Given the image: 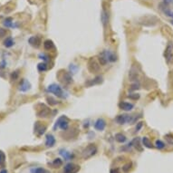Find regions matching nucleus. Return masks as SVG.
Wrapping results in <instances>:
<instances>
[{"label": "nucleus", "instance_id": "1", "mask_svg": "<svg viewBox=\"0 0 173 173\" xmlns=\"http://www.w3.org/2000/svg\"><path fill=\"white\" fill-rule=\"evenodd\" d=\"M46 90H47V92H48L54 93L55 96L59 97V98L64 99V98L66 97L65 92L62 89V87L60 85H56V83H52V85H50L48 87H47Z\"/></svg>", "mask_w": 173, "mask_h": 173}, {"label": "nucleus", "instance_id": "2", "mask_svg": "<svg viewBox=\"0 0 173 173\" xmlns=\"http://www.w3.org/2000/svg\"><path fill=\"white\" fill-rule=\"evenodd\" d=\"M97 153V147L94 145V144H90L88 145L86 148L83 150V158L85 160H87V159H90L92 158V156H94Z\"/></svg>", "mask_w": 173, "mask_h": 173}, {"label": "nucleus", "instance_id": "3", "mask_svg": "<svg viewBox=\"0 0 173 173\" xmlns=\"http://www.w3.org/2000/svg\"><path fill=\"white\" fill-rule=\"evenodd\" d=\"M57 127H59L63 130H66L68 129V127H69V120H68V118L65 116L60 117L56 120L54 129H56Z\"/></svg>", "mask_w": 173, "mask_h": 173}, {"label": "nucleus", "instance_id": "4", "mask_svg": "<svg viewBox=\"0 0 173 173\" xmlns=\"http://www.w3.org/2000/svg\"><path fill=\"white\" fill-rule=\"evenodd\" d=\"M101 21H102V24L103 25V27H107L108 24H109V21H110L109 9L107 7H105L104 4L102 5V13H101Z\"/></svg>", "mask_w": 173, "mask_h": 173}, {"label": "nucleus", "instance_id": "5", "mask_svg": "<svg viewBox=\"0 0 173 173\" xmlns=\"http://www.w3.org/2000/svg\"><path fill=\"white\" fill-rule=\"evenodd\" d=\"M88 70L92 73H98L100 71V64L94 58H90L88 61Z\"/></svg>", "mask_w": 173, "mask_h": 173}, {"label": "nucleus", "instance_id": "6", "mask_svg": "<svg viewBox=\"0 0 173 173\" xmlns=\"http://www.w3.org/2000/svg\"><path fill=\"white\" fill-rule=\"evenodd\" d=\"M60 81L65 83V85H70V83H73V77L71 75L70 73L68 72H63L61 73V75H59Z\"/></svg>", "mask_w": 173, "mask_h": 173}, {"label": "nucleus", "instance_id": "7", "mask_svg": "<svg viewBox=\"0 0 173 173\" xmlns=\"http://www.w3.org/2000/svg\"><path fill=\"white\" fill-rule=\"evenodd\" d=\"M172 53H173V45L171 43L168 44L165 52H164V57L166 59V62L170 64V61L172 60Z\"/></svg>", "mask_w": 173, "mask_h": 173}, {"label": "nucleus", "instance_id": "8", "mask_svg": "<svg viewBox=\"0 0 173 173\" xmlns=\"http://www.w3.org/2000/svg\"><path fill=\"white\" fill-rule=\"evenodd\" d=\"M80 170V166L75 163H68L65 165L64 173H77Z\"/></svg>", "mask_w": 173, "mask_h": 173}, {"label": "nucleus", "instance_id": "9", "mask_svg": "<svg viewBox=\"0 0 173 173\" xmlns=\"http://www.w3.org/2000/svg\"><path fill=\"white\" fill-rule=\"evenodd\" d=\"M102 54L106 57L108 62L110 63H114L117 61V55H115L113 52L110 51V50H104L102 52Z\"/></svg>", "mask_w": 173, "mask_h": 173}, {"label": "nucleus", "instance_id": "10", "mask_svg": "<svg viewBox=\"0 0 173 173\" xmlns=\"http://www.w3.org/2000/svg\"><path fill=\"white\" fill-rule=\"evenodd\" d=\"M19 91L20 92H25L29 91L31 89V83L27 80V79H23L22 81L20 82V85H19Z\"/></svg>", "mask_w": 173, "mask_h": 173}, {"label": "nucleus", "instance_id": "11", "mask_svg": "<svg viewBox=\"0 0 173 173\" xmlns=\"http://www.w3.org/2000/svg\"><path fill=\"white\" fill-rule=\"evenodd\" d=\"M46 130V126L44 124H42L39 122H36L35 124V132L37 133L38 136L43 135Z\"/></svg>", "mask_w": 173, "mask_h": 173}, {"label": "nucleus", "instance_id": "12", "mask_svg": "<svg viewBox=\"0 0 173 173\" xmlns=\"http://www.w3.org/2000/svg\"><path fill=\"white\" fill-rule=\"evenodd\" d=\"M106 127V122L102 118H99L95 122H94V128L99 132H102Z\"/></svg>", "mask_w": 173, "mask_h": 173}, {"label": "nucleus", "instance_id": "13", "mask_svg": "<svg viewBox=\"0 0 173 173\" xmlns=\"http://www.w3.org/2000/svg\"><path fill=\"white\" fill-rule=\"evenodd\" d=\"M119 107L120 110L125 112H130L134 108V104L130 103V102H122L119 103Z\"/></svg>", "mask_w": 173, "mask_h": 173}, {"label": "nucleus", "instance_id": "14", "mask_svg": "<svg viewBox=\"0 0 173 173\" xmlns=\"http://www.w3.org/2000/svg\"><path fill=\"white\" fill-rule=\"evenodd\" d=\"M129 78H130V81H132V82H138V80H139V73L137 72V69H135L134 67H132V69L130 70Z\"/></svg>", "mask_w": 173, "mask_h": 173}, {"label": "nucleus", "instance_id": "15", "mask_svg": "<svg viewBox=\"0 0 173 173\" xmlns=\"http://www.w3.org/2000/svg\"><path fill=\"white\" fill-rule=\"evenodd\" d=\"M102 83V76H96L94 79L89 80L87 83H85V86L91 87L92 85H97Z\"/></svg>", "mask_w": 173, "mask_h": 173}, {"label": "nucleus", "instance_id": "16", "mask_svg": "<svg viewBox=\"0 0 173 173\" xmlns=\"http://www.w3.org/2000/svg\"><path fill=\"white\" fill-rule=\"evenodd\" d=\"M28 43L33 47H35V48H38L41 45V39L38 36H32V37L28 39Z\"/></svg>", "mask_w": 173, "mask_h": 173}, {"label": "nucleus", "instance_id": "17", "mask_svg": "<svg viewBox=\"0 0 173 173\" xmlns=\"http://www.w3.org/2000/svg\"><path fill=\"white\" fill-rule=\"evenodd\" d=\"M42 109H39L37 112V115L38 117H47L50 114V109L48 107H46L44 104H42Z\"/></svg>", "mask_w": 173, "mask_h": 173}, {"label": "nucleus", "instance_id": "18", "mask_svg": "<svg viewBox=\"0 0 173 173\" xmlns=\"http://www.w3.org/2000/svg\"><path fill=\"white\" fill-rule=\"evenodd\" d=\"M55 144V138L52 134H47L45 136V145L46 147H53Z\"/></svg>", "mask_w": 173, "mask_h": 173}, {"label": "nucleus", "instance_id": "19", "mask_svg": "<svg viewBox=\"0 0 173 173\" xmlns=\"http://www.w3.org/2000/svg\"><path fill=\"white\" fill-rule=\"evenodd\" d=\"M3 24H4L5 27H7V28H10V27H11V28H17L18 27L17 24H15V23L13 22V19L11 17H7V19H5Z\"/></svg>", "mask_w": 173, "mask_h": 173}, {"label": "nucleus", "instance_id": "20", "mask_svg": "<svg viewBox=\"0 0 173 173\" xmlns=\"http://www.w3.org/2000/svg\"><path fill=\"white\" fill-rule=\"evenodd\" d=\"M44 47L45 50H53L55 49V44L52 40H45L44 42Z\"/></svg>", "mask_w": 173, "mask_h": 173}, {"label": "nucleus", "instance_id": "21", "mask_svg": "<svg viewBox=\"0 0 173 173\" xmlns=\"http://www.w3.org/2000/svg\"><path fill=\"white\" fill-rule=\"evenodd\" d=\"M60 154L64 157L65 160H69L73 157L71 152H69V151H67V150H60Z\"/></svg>", "mask_w": 173, "mask_h": 173}, {"label": "nucleus", "instance_id": "22", "mask_svg": "<svg viewBox=\"0 0 173 173\" xmlns=\"http://www.w3.org/2000/svg\"><path fill=\"white\" fill-rule=\"evenodd\" d=\"M115 140H116L120 143H123L126 141L127 138H126V136L123 135L122 133H116L115 134Z\"/></svg>", "mask_w": 173, "mask_h": 173}, {"label": "nucleus", "instance_id": "23", "mask_svg": "<svg viewBox=\"0 0 173 173\" xmlns=\"http://www.w3.org/2000/svg\"><path fill=\"white\" fill-rule=\"evenodd\" d=\"M15 44V41L13 40L12 37H7L6 40L4 41V45L7 47V48H10V47H12Z\"/></svg>", "mask_w": 173, "mask_h": 173}, {"label": "nucleus", "instance_id": "24", "mask_svg": "<svg viewBox=\"0 0 173 173\" xmlns=\"http://www.w3.org/2000/svg\"><path fill=\"white\" fill-rule=\"evenodd\" d=\"M98 60H99V64H100L101 65H106L108 64V60L105 56H104L102 53L100 54V55L98 56Z\"/></svg>", "mask_w": 173, "mask_h": 173}, {"label": "nucleus", "instance_id": "25", "mask_svg": "<svg viewBox=\"0 0 173 173\" xmlns=\"http://www.w3.org/2000/svg\"><path fill=\"white\" fill-rule=\"evenodd\" d=\"M37 69L39 72H45L47 69H48V65L45 62H43V63H40L37 65Z\"/></svg>", "mask_w": 173, "mask_h": 173}, {"label": "nucleus", "instance_id": "26", "mask_svg": "<svg viewBox=\"0 0 173 173\" xmlns=\"http://www.w3.org/2000/svg\"><path fill=\"white\" fill-rule=\"evenodd\" d=\"M142 143H143V145L145 147H147V148H149V149L153 148V145H152V143H151V141L147 137H143L142 138Z\"/></svg>", "mask_w": 173, "mask_h": 173}, {"label": "nucleus", "instance_id": "27", "mask_svg": "<svg viewBox=\"0 0 173 173\" xmlns=\"http://www.w3.org/2000/svg\"><path fill=\"white\" fill-rule=\"evenodd\" d=\"M31 173H50V172L43 169V168H36V169H33L31 170Z\"/></svg>", "mask_w": 173, "mask_h": 173}, {"label": "nucleus", "instance_id": "28", "mask_svg": "<svg viewBox=\"0 0 173 173\" xmlns=\"http://www.w3.org/2000/svg\"><path fill=\"white\" fill-rule=\"evenodd\" d=\"M155 146H156V148H157V149H159V150H162V149H164V147H165V143L163 142V141H161V140H156Z\"/></svg>", "mask_w": 173, "mask_h": 173}, {"label": "nucleus", "instance_id": "29", "mask_svg": "<svg viewBox=\"0 0 173 173\" xmlns=\"http://www.w3.org/2000/svg\"><path fill=\"white\" fill-rule=\"evenodd\" d=\"M5 162H6V155L2 150H0V166H4Z\"/></svg>", "mask_w": 173, "mask_h": 173}, {"label": "nucleus", "instance_id": "30", "mask_svg": "<svg viewBox=\"0 0 173 173\" xmlns=\"http://www.w3.org/2000/svg\"><path fill=\"white\" fill-rule=\"evenodd\" d=\"M63 165V160H61V159H55V160H54V161H53V166L55 167V168H58V167H60V166H62Z\"/></svg>", "mask_w": 173, "mask_h": 173}, {"label": "nucleus", "instance_id": "31", "mask_svg": "<svg viewBox=\"0 0 173 173\" xmlns=\"http://www.w3.org/2000/svg\"><path fill=\"white\" fill-rule=\"evenodd\" d=\"M140 85L139 82H135L134 83H132V85H130V91H135V90H138V89H140Z\"/></svg>", "mask_w": 173, "mask_h": 173}, {"label": "nucleus", "instance_id": "32", "mask_svg": "<svg viewBox=\"0 0 173 173\" xmlns=\"http://www.w3.org/2000/svg\"><path fill=\"white\" fill-rule=\"evenodd\" d=\"M128 98L132 99V100H138L140 98V94L139 93H130L128 95Z\"/></svg>", "mask_w": 173, "mask_h": 173}, {"label": "nucleus", "instance_id": "33", "mask_svg": "<svg viewBox=\"0 0 173 173\" xmlns=\"http://www.w3.org/2000/svg\"><path fill=\"white\" fill-rule=\"evenodd\" d=\"M39 58L40 59H42L44 62H48L49 61V56L48 55H45V54H40L39 55Z\"/></svg>", "mask_w": 173, "mask_h": 173}, {"label": "nucleus", "instance_id": "34", "mask_svg": "<svg viewBox=\"0 0 173 173\" xmlns=\"http://www.w3.org/2000/svg\"><path fill=\"white\" fill-rule=\"evenodd\" d=\"M46 100H47V102H48L49 104H51V105H55V104H57V102L52 97H47Z\"/></svg>", "mask_w": 173, "mask_h": 173}, {"label": "nucleus", "instance_id": "35", "mask_svg": "<svg viewBox=\"0 0 173 173\" xmlns=\"http://www.w3.org/2000/svg\"><path fill=\"white\" fill-rule=\"evenodd\" d=\"M18 76H19V73L17 71H15L12 73V75H11V79L13 81H15L18 78Z\"/></svg>", "mask_w": 173, "mask_h": 173}, {"label": "nucleus", "instance_id": "36", "mask_svg": "<svg viewBox=\"0 0 173 173\" xmlns=\"http://www.w3.org/2000/svg\"><path fill=\"white\" fill-rule=\"evenodd\" d=\"M6 35H7V30L4 28H0V38L6 36Z\"/></svg>", "mask_w": 173, "mask_h": 173}, {"label": "nucleus", "instance_id": "37", "mask_svg": "<svg viewBox=\"0 0 173 173\" xmlns=\"http://www.w3.org/2000/svg\"><path fill=\"white\" fill-rule=\"evenodd\" d=\"M171 3H173V0H163L162 1V4L167 7H169V5H170Z\"/></svg>", "mask_w": 173, "mask_h": 173}, {"label": "nucleus", "instance_id": "38", "mask_svg": "<svg viewBox=\"0 0 173 173\" xmlns=\"http://www.w3.org/2000/svg\"><path fill=\"white\" fill-rule=\"evenodd\" d=\"M130 166H132V164H130V163H128L127 165H125L123 167V171L124 172H128V170L130 169Z\"/></svg>", "mask_w": 173, "mask_h": 173}, {"label": "nucleus", "instance_id": "39", "mask_svg": "<svg viewBox=\"0 0 173 173\" xmlns=\"http://www.w3.org/2000/svg\"><path fill=\"white\" fill-rule=\"evenodd\" d=\"M141 127H142V122H138L137 123V126H136L135 130H136V132H139V130L141 129Z\"/></svg>", "mask_w": 173, "mask_h": 173}, {"label": "nucleus", "instance_id": "40", "mask_svg": "<svg viewBox=\"0 0 173 173\" xmlns=\"http://www.w3.org/2000/svg\"><path fill=\"white\" fill-rule=\"evenodd\" d=\"M110 173H120V172L118 169H112V170H111V172Z\"/></svg>", "mask_w": 173, "mask_h": 173}, {"label": "nucleus", "instance_id": "41", "mask_svg": "<svg viewBox=\"0 0 173 173\" xmlns=\"http://www.w3.org/2000/svg\"><path fill=\"white\" fill-rule=\"evenodd\" d=\"M0 173H8V172H7V170H2L1 171H0Z\"/></svg>", "mask_w": 173, "mask_h": 173}, {"label": "nucleus", "instance_id": "42", "mask_svg": "<svg viewBox=\"0 0 173 173\" xmlns=\"http://www.w3.org/2000/svg\"><path fill=\"white\" fill-rule=\"evenodd\" d=\"M170 23H171V24H172V25H173V19H172V20H171V21H170Z\"/></svg>", "mask_w": 173, "mask_h": 173}, {"label": "nucleus", "instance_id": "43", "mask_svg": "<svg viewBox=\"0 0 173 173\" xmlns=\"http://www.w3.org/2000/svg\"><path fill=\"white\" fill-rule=\"evenodd\" d=\"M171 17L173 18V13H172V15H171Z\"/></svg>", "mask_w": 173, "mask_h": 173}]
</instances>
